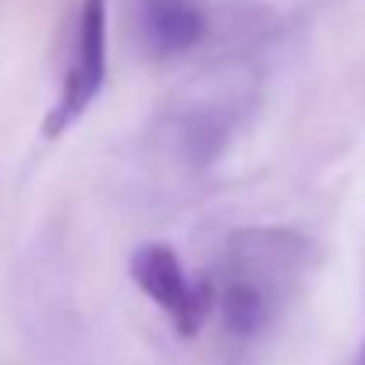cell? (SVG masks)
<instances>
[{
    "instance_id": "obj_5",
    "label": "cell",
    "mask_w": 365,
    "mask_h": 365,
    "mask_svg": "<svg viewBox=\"0 0 365 365\" xmlns=\"http://www.w3.org/2000/svg\"><path fill=\"white\" fill-rule=\"evenodd\" d=\"M359 365H365V351H362V362H359Z\"/></svg>"
},
{
    "instance_id": "obj_4",
    "label": "cell",
    "mask_w": 365,
    "mask_h": 365,
    "mask_svg": "<svg viewBox=\"0 0 365 365\" xmlns=\"http://www.w3.org/2000/svg\"><path fill=\"white\" fill-rule=\"evenodd\" d=\"M135 21L142 46L153 57H181L206 36L202 0H135Z\"/></svg>"
},
{
    "instance_id": "obj_1",
    "label": "cell",
    "mask_w": 365,
    "mask_h": 365,
    "mask_svg": "<svg viewBox=\"0 0 365 365\" xmlns=\"http://www.w3.org/2000/svg\"><path fill=\"white\" fill-rule=\"evenodd\" d=\"M309 242L284 227H242L227 238L213 280L224 334L235 341L262 337L291 305L305 280Z\"/></svg>"
},
{
    "instance_id": "obj_2",
    "label": "cell",
    "mask_w": 365,
    "mask_h": 365,
    "mask_svg": "<svg viewBox=\"0 0 365 365\" xmlns=\"http://www.w3.org/2000/svg\"><path fill=\"white\" fill-rule=\"evenodd\" d=\"M107 29H110V11L107 0H82L78 21H75V46H71V64L61 82V93L43 121L46 138L68 135L75 124L89 114V107L100 100L107 86Z\"/></svg>"
},
{
    "instance_id": "obj_3",
    "label": "cell",
    "mask_w": 365,
    "mask_h": 365,
    "mask_svg": "<svg viewBox=\"0 0 365 365\" xmlns=\"http://www.w3.org/2000/svg\"><path fill=\"white\" fill-rule=\"evenodd\" d=\"M128 273L135 280V287L170 319L174 334L181 337H195L210 316V309L217 305V291L213 280H192L181 255L167 242H145L135 248Z\"/></svg>"
}]
</instances>
